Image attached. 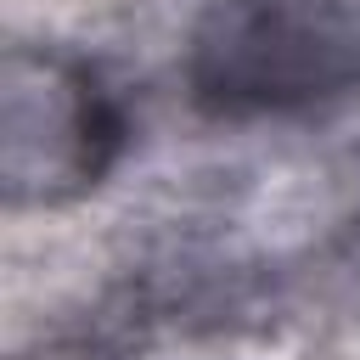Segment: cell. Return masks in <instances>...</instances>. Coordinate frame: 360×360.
<instances>
[{"label": "cell", "instance_id": "cell-1", "mask_svg": "<svg viewBox=\"0 0 360 360\" xmlns=\"http://www.w3.org/2000/svg\"><path fill=\"white\" fill-rule=\"evenodd\" d=\"M208 118H309L360 96V0H208L186 51Z\"/></svg>", "mask_w": 360, "mask_h": 360}, {"label": "cell", "instance_id": "cell-2", "mask_svg": "<svg viewBox=\"0 0 360 360\" xmlns=\"http://www.w3.org/2000/svg\"><path fill=\"white\" fill-rule=\"evenodd\" d=\"M124 146V112L90 62L17 45L6 62V197L68 202L90 191Z\"/></svg>", "mask_w": 360, "mask_h": 360}]
</instances>
